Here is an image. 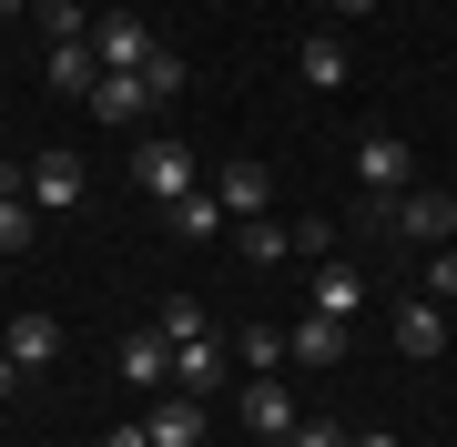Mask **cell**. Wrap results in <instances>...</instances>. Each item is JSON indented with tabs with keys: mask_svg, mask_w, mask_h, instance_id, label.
Wrapping results in <instances>:
<instances>
[{
	"mask_svg": "<svg viewBox=\"0 0 457 447\" xmlns=\"http://www.w3.org/2000/svg\"><path fill=\"white\" fill-rule=\"evenodd\" d=\"M386 234H396V244H427V254L457 244V194H437V183H407V194L386 203Z\"/></svg>",
	"mask_w": 457,
	"mask_h": 447,
	"instance_id": "1",
	"label": "cell"
},
{
	"mask_svg": "<svg viewBox=\"0 0 457 447\" xmlns=\"http://www.w3.org/2000/svg\"><path fill=\"white\" fill-rule=\"evenodd\" d=\"M356 183H366L376 203H396V194L417 183V153L396 143V133H366V143H356Z\"/></svg>",
	"mask_w": 457,
	"mask_h": 447,
	"instance_id": "2",
	"label": "cell"
},
{
	"mask_svg": "<svg viewBox=\"0 0 457 447\" xmlns=\"http://www.w3.org/2000/svg\"><path fill=\"white\" fill-rule=\"evenodd\" d=\"M82 183H92V173H82V153L51 143L41 163H31V203H41V224H51V214H71V203H82Z\"/></svg>",
	"mask_w": 457,
	"mask_h": 447,
	"instance_id": "3",
	"label": "cell"
},
{
	"mask_svg": "<svg viewBox=\"0 0 457 447\" xmlns=\"http://www.w3.org/2000/svg\"><path fill=\"white\" fill-rule=\"evenodd\" d=\"M132 173H143V194L163 203V214H173V203H183V194L204 183V173H194V153H183V143H143V163H132Z\"/></svg>",
	"mask_w": 457,
	"mask_h": 447,
	"instance_id": "4",
	"label": "cell"
},
{
	"mask_svg": "<svg viewBox=\"0 0 457 447\" xmlns=\"http://www.w3.org/2000/svg\"><path fill=\"white\" fill-rule=\"evenodd\" d=\"M92 51H102V71H143L153 51H163V41H153V31H143L132 11H112V21H92Z\"/></svg>",
	"mask_w": 457,
	"mask_h": 447,
	"instance_id": "5",
	"label": "cell"
},
{
	"mask_svg": "<svg viewBox=\"0 0 457 447\" xmlns=\"http://www.w3.org/2000/svg\"><path fill=\"white\" fill-rule=\"evenodd\" d=\"M305 315H336V326H345V315H366V275L345 265V254H326V265H315V295H305Z\"/></svg>",
	"mask_w": 457,
	"mask_h": 447,
	"instance_id": "6",
	"label": "cell"
},
{
	"mask_svg": "<svg viewBox=\"0 0 457 447\" xmlns=\"http://www.w3.org/2000/svg\"><path fill=\"white\" fill-rule=\"evenodd\" d=\"M213 194H224V214H234V224H245V214H264V203H275V173H264L254 153H234V163L213 173Z\"/></svg>",
	"mask_w": 457,
	"mask_h": 447,
	"instance_id": "7",
	"label": "cell"
},
{
	"mask_svg": "<svg viewBox=\"0 0 457 447\" xmlns=\"http://www.w3.org/2000/svg\"><path fill=\"white\" fill-rule=\"evenodd\" d=\"M122 377H132V386H173V335H163V326H132V335H122Z\"/></svg>",
	"mask_w": 457,
	"mask_h": 447,
	"instance_id": "8",
	"label": "cell"
},
{
	"mask_svg": "<svg viewBox=\"0 0 457 447\" xmlns=\"http://www.w3.org/2000/svg\"><path fill=\"white\" fill-rule=\"evenodd\" d=\"M143 112H153L143 71H102V82H92V122H143Z\"/></svg>",
	"mask_w": 457,
	"mask_h": 447,
	"instance_id": "9",
	"label": "cell"
},
{
	"mask_svg": "<svg viewBox=\"0 0 457 447\" xmlns=\"http://www.w3.org/2000/svg\"><path fill=\"white\" fill-rule=\"evenodd\" d=\"M143 427H153V447H204V397H194V386H173Z\"/></svg>",
	"mask_w": 457,
	"mask_h": 447,
	"instance_id": "10",
	"label": "cell"
},
{
	"mask_svg": "<svg viewBox=\"0 0 457 447\" xmlns=\"http://www.w3.org/2000/svg\"><path fill=\"white\" fill-rule=\"evenodd\" d=\"M41 71H51V92H82V102H92L102 51H92V41H51V51H41Z\"/></svg>",
	"mask_w": 457,
	"mask_h": 447,
	"instance_id": "11",
	"label": "cell"
},
{
	"mask_svg": "<svg viewBox=\"0 0 457 447\" xmlns=\"http://www.w3.org/2000/svg\"><path fill=\"white\" fill-rule=\"evenodd\" d=\"M295 71H305L315 92H336L345 71H356V62H345V31H305V41H295Z\"/></svg>",
	"mask_w": 457,
	"mask_h": 447,
	"instance_id": "12",
	"label": "cell"
},
{
	"mask_svg": "<svg viewBox=\"0 0 457 447\" xmlns=\"http://www.w3.org/2000/svg\"><path fill=\"white\" fill-rule=\"evenodd\" d=\"M163 224L183 234V244H213V234H224L234 214H224V194H213V183H194V194H183V203H173V214H163Z\"/></svg>",
	"mask_w": 457,
	"mask_h": 447,
	"instance_id": "13",
	"label": "cell"
},
{
	"mask_svg": "<svg viewBox=\"0 0 457 447\" xmlns=\"http://www.w3.org/2000/svg\"><path fill=\"white\" fill-rule=\"evenodd\" d=\"M437 346H447V315H437V295H427V305H396V356H417V366H427Z\"/></svg>",
	"mask_w": 457,
	"mask_h": 447,
	"instance_id": "14",
	"label": "cell"
},
{
	"mask_svg": "<svg viewBox=\"0 0 457 447\" xmlns=\"http://www.w3.org/2000/svg\"><path fill=\"white\" fill-rule=\"evenodd\" d=\"M285 356L295 366H345V326H336V315H305V326L285 335Z\"/></svg>",
	"mask_w": 457,
	"mask_h": 447,
	"instance_id": "15",
	"label": "cell"
},
{
	"mask_svg": "<svg viewBox=\"0 0 457 447\" xmlns=\"http://www.w3.org/2000/svg\"><path fill=\"white\" fill-rule=\"evenodd\" d=\"M245 417H254V437H295V386L254 377V386H245Z\"/></svg>",
	"mask_w": 457,
	"mask_h": 447,
	"instance_id": "16",
	"label": "cell"
},
{
	"mask_svg": "<svg viewBox=\"0 0 457 447\" xmlns=\"http://www.w3.org/2000/svg\"><path fill=\"white\" fill-rule=\"evenodd\" d=\"M0 346H11L21 366H51V356H62V326H51V315H11V326H0Z\"/></svg>",
	"mask_w": 457,
	"mask_h": 447,
	"instance_id": "17",
	"label": "cell"
},
{
	"mask_svg": "<svg viewBox=\"0 0 457 447\" xmlns=\"http://www.w3.org/2000/svg\"><path fill=\"white\" fill-rule=\"evenodd\" d=\"M234 244H245V265H285V254H295V224H275V214H245V224H234Z\"/></svg>",
	"mask_w": 457,
	"mask_h": 447,
	"instance_id": "18",
	"label": "cell"
},
{
	"mask_svg": "<svg viewBox=\"0 0 457 447\" xmlns=\"http://www.w3.org/2000/svg\"><path fill=\"white\" fill-rule=\"evenodd\" d=\"M213 377H224V346H213V335H183V346H173V386H194V397H204Z\"/></svg>",
	"mask_w": 457,
	"mask_h": 447,
	"instance_id": "19",
	"label": "cell"
},
{
	"mask_svg": "<svg viewBox=\"0 0 457 447\" xmlns=\"http://www.w3.org/2000/svg\"><path fill=\"white\" fill-rule=\"evenodd\" d=\"M41 244V203L31 194H0V254H31Z\"/></svg>",
	"mask_w": 457,
	"mask_h": 447,
	"instance_id": "20",
	"label": "cell"
},
{
	"mask_svg": "<svg viewBox=\"0 0 457 447\" xmlns=\"http://www.w3.org/2000/svg\"><path fill=\"white\" fill-rule=\"evenodd\" d=\"M31 21H41V41H92V11H82V0H31Z\"/></svg>",
	"mask_w": 457,
	"mask_h": 447,
	"instance_id": "21",
	"label": "cell"
},
{
	"mask_svg": "<svg viewBox=\"0 0 457 447\" xmlns=\"http://www.w3.org/2000/svg\"><path fill=\"white\" fill-rule=\"evenodd\" d=\"M234 356H245V377H275V366H285V326H245Z\"/></svg>",
	"mask_w": 457,
	"mask_h": 447,
	"instance_id": "22",
	"label": "cell"
},
{
	"mask_svg": "<svg viewBox=\"0 0 457 447\" xmlns=\"http://www.w3.org/2000/svg\"><path fill=\"white\" fill-rule=\"evenodd\" d=\"M153 326H163L173 346H183V335H204V295H163V315H153Z\"/></svg>",
	"mask_w": 457,
	"mask_h": 447,
	"instance_id": "23",
	"label": "cell"
},
{
	"mask_svg": "<svg viewBox=\"0 0 457 447\" xmlns=\"http://www.w3.org/2000/svg\"><path fill=\"white\" fill-rule=\"evenodd\" d=\"M295 254H305V265H326V254H336V224L305 214V224H295Z\"/></svg>",
	"mask_w": 457,
	"mask_h": 447,
	"instance_id": "24",
	"label": "cell"
},
{
	"mask_svg": "<svg viewBox=\"0 0 457 447\" xmlns=\"http://www.w3.org/2000/svg\"><path fill=\"white\" fill-rule=\"evenodd\" d=\"M427 295H437V305H457V244H437V254H427Z\"/></svg>",
	"mask_w": 457,
	"mask_h": 447,
	"instance_id": "25",
	"label": "cell"
},
{
	"mask_svg": "<svg viewBox=\"0 0 457 447\" xmlns=\"http://www.w3.org/2000/svg\"><path fill=\"white\" fill-rule=\"evenodd\" d=\"M143 82H153V102H173V92H183V62H173V51H153V62H143Z\"/></svg>",
	"mask_w": 457,
	"mask_h": 447,
	"instance_id": "26",
	"label": "cell"
},
{
	"mask_svg": "<svg viewBox=\"0 0 457 447\" xmlns=\"http://www.w3.org/2000/svg\"><path fill=\"white\" fill-rule=\"evenodd\" d=\"M295 447H356L345 427H326V417H305V427H295Z\"/></svg>",
	"mask_w": 457,
	"mask_h": 447,
	"instance_id": "27",
	"label": "cell"
},
{
	"mask_svg": "<svg viewBox=\"0 0 457 447\" xmlns=\"http://www.w3.org/2000/svg\"><path fill=\"white\" fill-rule=\"evenodd\" d=\"M102 447H153V427H112V437H102Z\"/></svg>",
	"mask_w": 457,
	"mask_h": 447,
	"instance_id": "28",
	"label": "cell"
},
{
	"mask_svg": "<svg viewBox=\"0 0 457 447\" xmlns=\"http://www.w3.org/2000/svg\"><path fill=\"white\" fill-rule=\"evenodd\" d=\"M11 386H21V356H11V346H0V397H11Z\"/></svg>",
	"mask_w": 457,
	"mask_h": 447,
	"instance_id": "29",
	"label": "cell"
},
{
	"mask_svg": "<svg viewBox=\"0 0 457 447\" xmlns=\"http://www.w3.org/2000/svg\"><path fill=\"white\" fill-rule=\"evenodd\" d=\"M336 21H376V0H336Z\"/></svg>",
	"mask_w": 457,
	"mask_h": 447,
	"instance_id": "30",
	"label": "cell"
},
{
	"mask_svg": "<svg viewBox=\"0 0 457 447\" xmlns=\"http://www.w3.org/2000/svg\"><path fill=\"white\" fill-rule=\"evenodd\" d=\"M356 447H407V437H386V427H376V437H356Z\"/></svg>",
	"mask_w": 457,
	"mask_h": 447,
	"instance_id": "31",
	"label": "cell"
},
{
	"mask_svg": "<svg viewBox=\"0 0 457 447\" xmlns=\"http://www.w3.org/2000/svg\"><path fill=\"white\" fill-rule=\"evenodd\" d=\"M21 11H31V0H0V21H21Z\"/></svg>",
	"mask_w": 457,
	"mask_h": 447,
	"instance_id": "32",
	"label": "cell"
}]
</instances>
